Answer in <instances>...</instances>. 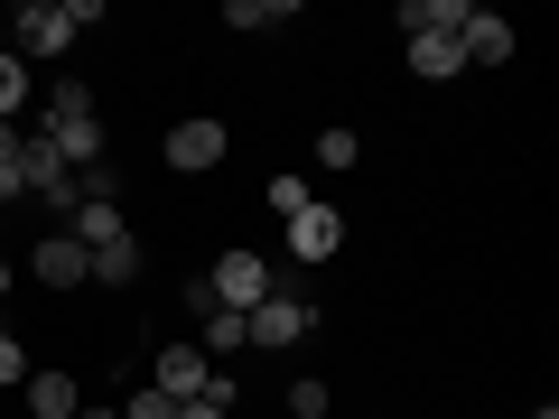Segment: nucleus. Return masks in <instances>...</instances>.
Returning <instances> with one entry per match:
<instances>
[{"label":"nucleus","instance_id":"obj_13","mask_svg":"<svg viewBox=\"0 0 559 419\" xmlns=\"http://www.w3.org/2000/svg\"><path fill=\"white\" fill-rule=\"evenodd\" d=\"M392 28H411V38H439V28H466V0H401Z\"/></svg>","mask_w":559,"mask_h":419},{"label":"nucleus","instance_id":"obj_17","mask_svg":"<svg viewBox=\"0 0 559 419\" xmlns=\"http://www.w3.org/2000/svg\"><path fill=\"white\" fill-rule=\"evenodd\" d=\"M28 103H38V84H28V65L10 57V47H0V121H20Z\"/></svg>","mask_w":559,"mask_h":419},{"label":"nucleus","instance_id":"obj_6","mask_svg":"<svg viewBox=\"0 0 559 419\" xmlns=\"http://www.w3.org/2000/svg\"><path fill=\"white\" fill-rule=\"evenodd\" d=\"M205 373H215V363L197 355V336H159V345H150V392L197 400V392H205Z\"/></svg>","mask_w":559,"mask_h":419},{"label":"nucleus","instance_id":"obj_2","mask_svg":"<svg viewBox=\"0 0 559 419\" xmlns=\"http://www.w3.org/2000/svg\"><path fill=\"white\" fill-rule=\"evenodd\" d=\"M308 326H318V308H308L299 289H271V299L242 318V345H261V355H289V345H308Z\"/></svg>","mask_w":559,"mask_h":419},{"label":"nucleus","instance_id":"obj_3","mask_svg":"<svg viewBox=\"0 0 559 419\" xmlns=\"http://www.w3.org/2000/svg\"><path fill=\"white\" fill-rule=\"evenodd\" d=\"M205 289H215V308H234V318H252L261 299H271L280 279H271V261L261 252H215V271H205Z\"/></svg>","mask_w":559,"mask_h":419},{"label":"nucleus","instance_id":"obj_12","mask_svg":"<svg viewBox=\"0 0 559 419\" xmlns=\"http://www.w3.org/2000/svg\"><path fill=\"white\" fill-rule=\"evenodd\" d=\"M66 234H75L84 252H112V242H131V215H121V205H75V224H66Z\"/></svg>","mask_w":559,"mask_h":419},{"label":"nucleus","instance_id":"obj_26","mask_svg":"<svg viewBox=\"0 0 559 419\" xmlns=\"http://www.w3.org/2000/svg\"><path fill=\"white\" fill-rule=\"evenodd\" d=\"M532 419H559V410H550V400H540V410H532Z\"/></svg>","mask_w":559,"mask_h":419},{"label":"nucleus","instance_id":"obj_20","mask_svg":"<svg viewBox=\"0 0 559 419\" xmlns=\"http://www.w3.org/2000/svg\"><path fill=\"white\" fill-rule=\"evenodd\" d=\"M112 410H121V419H178V400H168V392H150V382H140V392H121Z\"/></svg>","mask_w":559,"mask_h":419},{"label":"nucleus","instance_id":"obj_25","mask_svg":"<svg viewBox=\"0 0 559 419\" xmlns=\"http://www.w3.org/2000/svg\"><path fill=\"white\" fill-rule=\"evenodd\" d=\"M10 279H20V261H10V252H0V299H10Z\"/></svg>","mask_w":559,"mask_h":419},{"label":"nucleus","instance_id":"obj_21","mask_svg":"<svg viewBox=\"0 0 559 419\" xmlns=\"http://www.w3.org/2000/svg\"><path fill=\"white\" fill-rule=\"evenodd\" d=\"M261 205H271V215L289 224V215H299V205H308V178H271V187H261Z\"/></svg>","mask_w":559,"mask_h":419},{"label":"nucleus","instance_id":"obj_27","mask_svg":"<svg viewBox=\"0 0 559 419\" xmlns=\"http://www.w3.org/2000/svg\"><path fill=\"white\" fill-rule=\"evenodd\" d=\"M0 224H10V215H0Z\"/></svg>","mask_w":559,"mask_h":419},{"label":"nucleus","instance_id":"obj_16","mask_svg":"<svg viewBox=\"0 0 559 419\" xmlns=\"http://www.w3.org/2000/svg\"><path fill=\"white\" fill-rule=\"evenodd\" d=\"M299 20V0H234L224 10V28H289Z\"/></svg>","mask_w":559,"mask_h":419},{"label":"nucleus","instance_id":"obj_11","mask_svg":"<svg viewBox=\"0 0 559 419\" xmlns=\"http://www.w3.org/2000/svg\"><path fill=\"white\" fill-rule=\"evenodd\" d=\"M411 75H419V84H448V75H466V47H457V28H439V38H411Z\"/></svg>","mask_w":559,"mask_h":419},{"label":"nucleus","instance_id":"obj_1","mask_svg":"<svg viewBox=\"0 0 559 419\" xmlns=\"http://www.w3.org/2000/svg\"><path fill=\"white\" fill-rule=\"evenodd\" d=\"M38 140L57 149L66 168H103V112H94V94L84 84H47V103H38Z\"/></svg>","mask_w":559,"mask_h":419},{"label":"nucleus","instance_id":"obj_23","mask_svg":"<svg viewBox=\"0 0 559 419\" xmlns=\"http://www.w3.org/2000/svg\"><path fill=\"white\" fill-rule=\"evenodd\" d=\"M178 419H234V410H215V400H178Z\"/></svg>","mask_w":559,"mask_h":419},{"label":"nucleus","instance_id":"obj_4","mask_svg":"<svg viewBox=\"0 0 559 419\" xmlns=\"http://www.w3.org/2000/svg\"><path fill=\"white\" fill-rule=\"evenodd\" d=\"M168 168H178V178H205V168H224V149H234V140H224V121L215 112H187V121H168Z\"/></svg>","mask_w":559,"mask_h":419},{"label":"nucleus","instance_id":"obj_10","mask_svg":"<svg viewBox=\"0 0 559 419\" xmlns=\"http://www.w3.org/2000/svg\"><path fill=\"white\" fill-rule=\"evenodd\" d=\"M457 47H466V65H503L513 57V20H503V10H466Z\"/></svg>","mask_w":559,"mask_h":419},{"label":"nucleus","instance_id":"obj_15","mask_svg":"<svg viewBox=\"0 0 559 419\" xmlns=\"http://www.w3.org/2000/svg\"><path fill=\"white\" fill-rule=\"evenodd\" d=\"M84 261H94L84 279H103V289H131V279H140V234H131V242H112V252H84Z\"/></svg>","mask_w":559,"mask_h":419},{"label":"nucleus","instance_id":"obj_22","mask_svg":"<svg viewBox=\"0 0 559 419\" xmlns=\"http://www.w3.org/2000/svg\"><path fill=\"white\" fill-rule=\"evenodd\" d=\"M10 382H28V355H20V336H0V392Z\"/></svg>","mask_w":559,"mask_h":419},{"label":"nucleus","instance_id":"obj_14","mask_svg":"<svg viewBox=\"0 0 559 419\" xmlns=\"http://www.w3.org/2000/svg\"><path fill=\"white\" fill-rule=\"evenodd\" d=\"M57 178H75V168H66V159H57V149H47L38 131H20V187H28V196H38V187H57Z\"/></svg>","mask_w":559,"mask_h":419},{"label":"nucleus","instance_id":"obj_9","mask_svg":"<svg viewBox=\"0 0 559 419\" xmlns=\"http://www.w3.org/2000/svg\"><path fill=\"white\" fill-rule=\"evenodd\" d=\"M20 392H28V400H20L28 419H75V410H84V382H75V373H57V363H38Z\"/></svg>","mask_w":559,"mask_h":419},{"label":"nucleus","instance_id":"obj_8","mask_svg":"<svg viewBox=\"0 0 559 419\" xmlns=\"http://www.w3.org/2000/svg\"><path fill=\"white\" fill-rule=\"evenodd\" d=\"M84 271H94V261H84L75 234H38L28 242V279H38V289H84Z\"/></svg>","mask_w":559,"mask_h":419},{"label":"nucleus","instance_id":"obj_7","mask_svg":"<svg viewBox=\"0 0 559 419\" xmlns=\"http://www.w3.org/2000/svg\"><path fill=\"white\" fill-rule=\"evenodd\" d=\"M289 252H299L308 271H318V261H336V252H345V215H336V205H318V196H308L299 215H289Z\"/></svg>","mask_w":559,"mask_h":419},{"label":"nucleus","instance_id":"obj_24","mask_svg":"<svg viewBox=\"0 0 559 419\" xmlns=\"http://www.w3.org/2000/svg\"><path fill=\"white\" fill-rule=\"evenodd\" d=\"M75 419H121V410H112V400H84V410H75Z\"/></svg>","mask_w":559,"mask_h":419},{"label":"nucleus","instance_id":"obj_18","mask_svg":"<svg viewBox=\"0 0 559 419\" xmlns=\"http://www.w3.org/2000/svg\"><path fill=\"white\" fill-rule=\"evenodd\" d=\"M280 400H289V419H336V392H326L318 373H299V382H289Z\"/></svg>","mask_w":559,"mask_h":419},{"label":"nucleus","instance_id":"obj_5","mask_svg":"<svg viewBox=\"0 0 559 419\" xmlns=\"http://www.w3.org/2000/svg\"><path fill=\"white\" fill-rule=\"evenodd\" d=\"M20 47H10V57L20 65H47V57H66V47H75V28H66V0H20Z\"/></svg>","mask_w":559,"mask_h":419},{"label":"nucleus","instance_id":"obj_19","mask_svg":"<svg viewBox=\"0 0 559 419\" xmlns=\"http://www.w3.org/2000/svg\"><path fill=\"white\" fill-rule=\"evenodd\" d=\"M355 159H364V140L345 131V121H326L318 131V168H355Z\"/></svg>","mask_w":559,"mask_h":419}]
</instances>
